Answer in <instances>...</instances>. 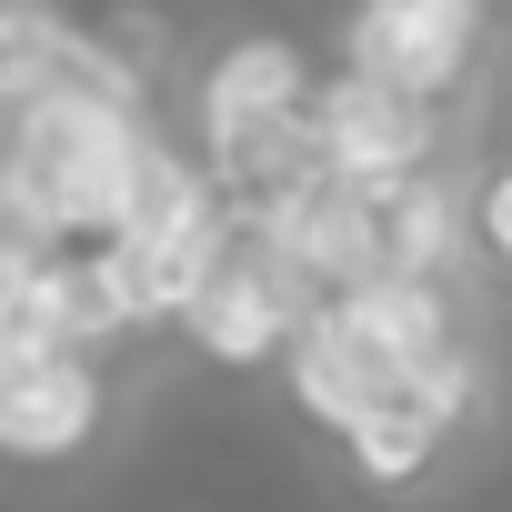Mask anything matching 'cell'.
I'll list each match as a JSON object with an SVG mask.
<instances>
[{
    "label": "cell",
    "mask_w": 512,
    "mask_h": 512,
    "mask_svg": "<svg viewBox=\"0 0 512 512\" xmlns=\"http://www.w3.org/2000/svg\"><path fill=\"white\" fill-rule=\"evenodd\" d=\"M282 392H292V412H302L322 442H342V432H362L372 412L402 402V362H392L342 302H312V312L292 322V342H282Z\"/></svg>",
    "instance_id": "7"
},
{
    "label": "cell",
    "mask_w": 512,
    "mask_h": 512,
    "mask_svg": "<svg viewBox=\"0 0 512 512\" xmlns=\"http://www.w3.org/2000/svg\"><path fill=\"white\" fill-rule=\"evenodd\" d=\"M302 312H312L302 272L262 241V221H231V231H221V251L201 262V282L181 292L171 332H181V342H191V362H211V372H272Z\"/></svg>",
    "instance_id": "4"
},
{
    "label": "cell",
    "mask_w": 512,
    "mask_h": 512,
    "mask_svg": "<svg viewBox=\"0 0 512 512\" xmlns=\"http://www.w3.org/2000/svg\"><path fill=\"white\" fill-rule=\"evenodd\" d=\"M241 221H262V241L302 272L312 302H342L382 272V191H362V181H342L322 161L302 181H282L262 211H241Z\"/></svg>",
    "instance_id": "6"
},
{
    "label": "cell",
    "mask_w": 512,
    "mask_h": 512,
    "mask_svg": "<svg viewBox=\"0 0 512 512\" xmlns=\"http://www.w3.org/2000/svg\"><path fill=\"white\" fill-rule=\"evenodd\" d=\"M482 91H492V131H502V151H512V71H502V81H482Z\"/></svg>",
    "instance_id": "13"
},
{
    "label": "cell",
    "mask_w": 512,
    "mask_h": 512,
    "mask_svg": "<svg viewBox=\"0 0 512 512\" xmlns=\"http://www.w3.org/2000/svg\"><path fill=\"white\" fill-rule=\"evenodd\" d=\"M492 31H502L492 0H342L332 61L412 101H472L492 81Z\"/></svg>",
    "instance_id": "3"
},
{
    "label": "cell",
    "mask_w": 512,
    "mask_h": 512,
    "mask_svg": "<svg viewBox=\"0 0 512 512\" xmlns=\"http://www.w3.org/2000/svg\"><path fill=\"white\" fill-rule=\"evenodd\" d=\"M492 11H502V21H512V0H492Z\"/></svg>",
    "instance_id": "14"
},
{
    "label": "cell",
    "mask_w": 512,
    "mask_h": 512,
    "mask_svg": "<svg viewBox=\"0 0 512 512\" xmlns=\"http://www.w3.org/2000/svg\"><path fill=\"white\" fill-rule=\"evenodd\" d=\"M442 452H452V432L422 422L412 402H392V412H372L362 432H342V462H352L362 492H422V482L442 472Z\"/></svg>",
    "instance_id": "10"
},
{
    "label": "cell",
    "mask_w": 512,
    "mask_h": 512,
    "mask_svg": "<svg viewBox=\"0 0 512 512\" xmlns=\"http://www.w3.org/2000/svg\"><path fill=\"white\" fill-rule=\"evenodd\" d=\"M302 131H312V161H322V171H342V181H362V191H392V181H412L422 161L462 151L452 101H412V91H392V81L342 71V61H332V71H312Z\"/></svg>",
    "instance_id": "5"
},
{
    "label": "cell",
    "mask_w": 512,
    "mask_h": 512,
    "mask_svg": "<svg viewBox=\"0 0 512 512\" xmlns=\"http://www.w3.org/2000/svg\"><path fill=\"white\" fill-rule=\"evenodd\" d=\"M472 251L512 272V151H492L472 171Z\"/></svg>",
    "instance_id": "11"
},
{
    "label": "cell",
    "mask_w": 512,
    "mask_h": 512,
    "mask_svg": "<svg viewBox=\"0 0 512 512\" xmlns=\"http://www.w3.org/2000/svg\"><path fill=\"white\" fill-rule=\"evenodd\" d=\"M312 51L302 31H231L191 61L181 81V141L201 151L211 191L231 211H262L282 181L312 171V131H302V101H312Z\"/></svg>",
    "instance_id": "1"
},
{
    "label": "cell",
    "mask_w": 512,
    "mask_h": 512,
    "mask_svg": "<svg viewBox=\"0 0 512 512\" xmlns=\"http://www.w3.org/2000/svg\"><path fill=\"white\" fill-rule=\"evenodd\" d=\"M51 352H81L61 251L51 262H0V362H51Z\"/></svg>",
    "instance_id": "9"
},
{
    "label": "cell",
    "mask_w": 512,
    "mask_h": 512,
    "mask_svg": "<svg viewBox=\"0 0 512 512\" xmlns=\"http://www.w3.org/2000/svg\"><path fill=\"white\" fill-rule=\"evenodd\" d=\"M51 251H71V241H51V221L0 181V262H51Z\"/></svg>",
    "instance_id": "12"
},
{
    "label": "cell",
    "mask_w": 512,
    "mask_h": 512,
    "mask_svg": "<svg viewBox=\"0 0 512 512\" xmlns=\"http://www.w3.org/2000/svg\"><path fill=\"white\" fill-rule=\"evenodd\" d=\"M151 121L161 111L141 91H91V81L31 91V101L0 111V181L51 221V241H91V231H111L131 151H141Z\"/></svg>",
    "instance_id": "2"
},
{
    "label": "cell",
    "mask_w": 512,
    "mask_h": 512,
    "mask_svg": "<svg viewBox=\"0 0 512 512\" xmlns=\"http://www.w3.org/2000/svg\"><path fill=\"white\" fill-rule=\"evenodd\" d=\"M111 422V372L101 352H51V362H0V462H81Z\"/></svg>",
    "instance_id": "8"
}]
</instances>
